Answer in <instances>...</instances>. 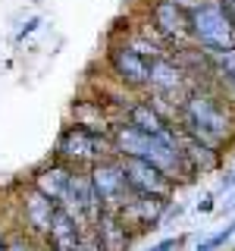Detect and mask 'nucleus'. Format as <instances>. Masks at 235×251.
Returning <instances> with one entry per match:
<instances>
[{
	"label": "nucleus",
	"instance_id": "nucleus-1",
	"mask_svg": "<svg viewBox=\"0 0 235 251\" xmlns=\"http://www.w3.org/2000/svg\"><path fill=\"white\" fill-rule=\"evenodd\" d=\"M176 126L185 135L226 151L235 138V104H229L216 88H191L176 113Z\"/></svg>",
	"mask_w": 235,
	"mask_h": 251
},
{
	"label": "nucleus",
	"instance_id": "nucleus-2",
	"mask_svg": "<svg viewBox=\"0 0 235 251\" xmlns=\"http://www.w3.org/2000/svg\"><path fill=\"white\" fill-rule=\"evenodd\" d=\"M110 138H113V148L116 154H125V157H141V160L154 163L160 173H166L176 185H188L194 182V173L191 167L185 163L182 151H179V145H169L163 135H151V132H141L135 126L129 123H113V129H110Z\"/></svg>",
	"mask_w": 235,
	"mask_h": 251
},
{
	"label": "nucleus",
	"instance_id": "nucleus-3",
	"mask_svg": "<svg viewBox=\"0 0 235 251\" xmlns=\"http://www.w3.org/2000/svg\"><path fill=\"white\" fill-rule=\"evenodd\" d=\"M116 148H113V138L110 132H94V129H85V126H63V132L53 141V160L66 163L72 170H91L97 160L104 157H113Z\"/></svg>",
	"mask_w": 235,
	"mask_h": 251
},
{
	"label": "nucleus",
	"instance_id": "nucleus-4",
	"mask_svg": "<svg viewBox=\"0 0 235 251\" xmlns=\"http://www.w3.org/2000/svg\"><path fill=\"white\" fill-rule=\"evenodd\" d=\"M188 41L204 50L235 47V25L219 0H198L188 10Z\"/></svg>",
	"mask_w": 235,
	"mask_h": 251
},
{
	"label": "nucleus",
	"instance_id": "nucleus-5",
	"mask_svg": "<svg viewBox=\"0 0 235 251\" xmlns=\"http://www.w3.org/2000/svg\"><path fill=\"white\" fill-rule=\"evenodd\" d=\"M104 66L110 82L122 85L132 94H144L147 91V78H151V60H144L132 44H125L122 38H113L104 53Z\"/></svg>",
	"mask_w": 235,
	"mask_h": 251
},
{
	"label": "nucleus",
	"instance_id": "nucleus-6",
	"mask_svg": "<svg viewBox=\"0 0 235 251\" xmlns=\"http://www.w3.org/2000/svg\"><path fill=\"white\" fill-rule=\"evenodd\" d=\"M16 223L19 229H25L35 242H44L47 239V229H50V220H53V210H57V201L47 198L44 192H38L31 182H25L16 195Z\"/></svg>",
	"mask_w": 235,
	"mask_h": 251
},
{
	"label": "nucleus",
	"instance_id": "nucleus-7",
	"mask_svg": "<svg viewBox=\"0 0 235 251\" xmlns=\"http://www.w3.org/2000/svg\"><path fill=\"white\" fill-rule=\"evenodd\" d=\"M88 176H91V185H94V192H97L100 207H104V210H119L122 204H125V198H129L132 188H129V182H125L119 154L97 160L88 170Z\"/></svg>",
	"mask_w": 235,
	"mask_h": 251
},
{
	"label": "nucleus",
	"instance_id": "nucleus-8",
	"mask_svg": "<svg viewBox=\"0 0 235 251\" xmlns=\"http://www.w3.org/2000/svg\"><path fill=\"white\" fill-rule=\"evenodd\" d=\"M119 163H122L125 182H129L132 192L151 195V198H166V201L176 198V182H172L166 173L157 170L154 163L141 160V157H125V154H119Z\"/></svg>",
	"mask_w": 235,
	"mask_h": 251
},
{
	"label": "nucleus",
	"instance_id": "nucleus-9",
	"mask_svg": "<svg viewBox=\"0 0 235 251\" xmlns=\"http://www.w3.org/2000/svg\"><path fill=\"white\" fill-rule=\"evenodd\" d=\"M144 22L160 35L166 47H179L188 41V10L172 0H154L144 13Z\"/></svg>",
	"mask_w": 235,
	"mask_h": 251
},
{
	"label": "nucleus",
	"instance_id": "nucleus-10",
	"mask_svg": "<svg viewBox=\"0 0 235 251\" xmlns=\"http://www.w3.org/2000/svg\"><path fill=\"white\" fill-rule=\"evenodd\" d=\"M57 204H60L63 210H69L75 220H82L85 226L94 223V220H97V214L104 210V207H100L97 192H94V185H91L88 170H72L69 185H66V192H63V198H60Z\"/></svg>",
	"mask_w": 235,
	"mask_h": 251
},
{
	"label": "nucleus",
	"instance_id": "nucleus-11",
	"mask_svg": "<svg viewBox=\"0 0 235 251\" xmlns=\"http://www.w3.org/2000/svg\"><path fill=\"white\" fill-rule=\"evenodd\" d=\"M166 198H151V195H138V192H129L125 204L119 207L122 220L129 223L132 232H147V229H160V220H163V210H166Z\"/></svg>",
	"mask_w": 235,
	"mask_h": 251
},
{
	"label": "nucleus",
	"instance_id": "nucleus-12",
	"mask_svg": "<svg viewBox=\"0 0 235 251\" xmlns=\"http://www.w3.org/2000/svg\"><path fill=\"white\" fill-rule=\"evenodd\" d=\"M94 235L100 239V245L104 251H129L132 248V239H135V232L129 229V223L122 220L119 210H100L97 220L88 223Z\"/></svg>",
	"mask_w": 235,
	"mask_h": 251
},
{
	"label": "nucleus",
	"instance_id": "nucleus-13",
	"mask_svg": "<svg viewBox=\"0 0 235 251\" xmlns=\"http://www.w3.org/2000/svg\"><path fill=\"white\" fill-rule=\"evenodd\" d=\"M179 151H182L185 163L191 167V173L198 179L207 176V173H213V170H219V163H223V151H216V148H210V145H204V141H198V138L185 135L182 129H179Z\"/></svg>",
	"mask_w": 235,
	"mask_h": 251
},
{
	"label": "nucleus",
	"instance_id": "nucleus-14",
	"mask_svg": "<svg viewBox=\"0 0 235 251\" xmlns=\"http://www.w3.org/2000/svg\"><path fill=\"white\" fill-rule=\"evenodd\" d=\"M69 176H72V167H66V163H60V160H44L41 167H38L35 173L28 176V182L38 188V192H44L47 198H53V201H60L63 198V192H66V185H69Z\"/></svg>",
	"mask_w": 235,
	"mask_h": 251
},
{
	"label": "nucleus",
	"instance_id": "nucleus-15",
	"mask_svg": "<svg viewBox=\"0 0 235 251\" xmlns=\"http://www.w3.org/2000/svg\"><path fill=\"white\" fill-rule=\"evenodd\" d=\"M85 223L82 220H75L69 210H63L57 204V210H53V220H50V229H47V245H50L53 251H72L78 235H82Z\"/></svg>",
	"mask_w": 235,
	"mask_h": 251
},
{
	"label": "nucleus",
	"instance_id": "nucleus-16",
	"mask_svg": "<svg viewBox=\"0 0 235 251\" xmlns=\"http://www.w3.org/2000/svg\"><path fill=\"white\" fill-rule=\"evenodd\" d=\"M122 123L135 126V129H141V132H151V135H160V132L169 126L166 116L147 100V94H138V98L122 110Z\"/></svg>",
	"mask_w": 235,
	"mask_h": 251
},
{
	"label": "nucleus",
	"instance_id": "nucleus-17",
	"mask_svg": "<svg viewBox=\"0 0 235 251\" xmlns=\"http://www.w3.org/2000/svg\"><path fill=\"white\" fill-rule=\"evenodd\" d=\"M210 69H213V85L229 104H235V47L223 50H207Z\"/></svg>",
	"mask_w": 235,
	"mask_h": 251
},
{
	"label": "nucleus",
	"instance_id": "nucleus-18",
	"mask_svg": "<svg viewBox=\"0 0 235 251\" xmlns=\"http://www.w3.org/2000/svg\"><path fill=\"white\" fill-rule=\"evenodd\" d=\"M35 248H38V242L25 229H19V226L6 229V251H35Z\"/></svg>",
	"mask_w": 235,
	"mask_h": 251
},
{
	"label": "nucleus",
	"instance_id": "nucleus-19",
	"mask_svg": "<svg viewBox=\"0 0 235 251\" xmlns=\"http://www.w3.org/2000/svg\"><path fill=\"white\" fill-rule=\"evenodd\" d=\"M72 251H104V245H100V239L94 235V229H91V226H85Z\"/></svg>",
	"mask_w": 235,
	"mask_h": 251
},
{
	"label": "nucleus",
	"instance_id": "nucleus-20",
	"mask_svg": "<svg viewBox=\"0 0 235 251\" xmlns=\"http://www.w3.org/2000/svg\"><path fill=\"white\" fill-rule=\"evenodd\" d=\"M188 242V235H169V239H160L154 242L147 251H182V245Z\"/></svg>",
	"mask_w": 235,
	"mask_h": 251
},
{
	"label": "nucleus",
	"instance_id": "nucleus-21",
	"mask_svg": "<svg viewBox=\"0 0 235 251\" xmlns=\"http://www.w3.org/2000/svg\"><path fill=\"white\" fill-rule=\"evenodd\" d=\"M182 214H185V207H182V204L169 201V204H166V210H163V220H160V226H169V223H176V220L182 217Z\"/></svg>",
	"mask_w": 235,
	"mask_h": 251
},
{
	"label": "nucleus",
	"instance_id": "nucleus-22",
	"mask_svg": "<svg viewBox=\"0 0 235 251\" xmlns=\"http://www.w3.org/2000/svg\"><path fill=\"white\" fill-rule=\"evenodd\" d=\"M194 210H198V214H213V210H216V195L207 192V195L198 201V207H194Z\"/></svg>",
	"mask_w": 235,
	"mask_h": 251
},
{
	"label": "nucleus",
	"instance_id": "nucleus-23",
	"mask_svg": "<svg viewBox=\"0 0 235 251\" xmlns=\"http://www.w3.org/2000/svg\"><path fill=\"white\" fill-rule=\"evenodd\" d=\"M232 188H235V167H229L219 179V192H232Z\"/></svg>",
	"mask_w": 235,
	"mask_h": 251
},
{
	"label": "nucleus",
	"instance_id": "nucleus-24",
	"mask_svg": "<svg viewBox=\"0 0 235 251\" xmlns=\"http://www.w3.org/2000/svg\"><path fill=\"white\" fill-rule=\"evenodd\" d=\"M38 25H41V19H38V16H31V19L25 22V25H22V31H19L16 38H19V41H25V38H28V35H31V31H35Z\"/></svg>",
	"mask_w": 235,
	"mask_h": 251
},
{
	"label": "nucleus",
	"instance_id": "nucleus-25",
	"mask_svg": "<svg viewBox=\"0 0 235 251\" xmlns=\"http://www.w3.org/2000/svg\"><path fill=\"white\" fill-rule=\"evenodd\" d=\"M226 195H229V198L223 201V207H216L223 217H226V214H235V188H232V192H226Z\"/></svg>",
	"mask_w": 235,
	"mask_h": 251
},
{
	"label": "nucleus",
	"instance_id": "nucleus-26",
	"mask_svg": "<svg viewBox=\"0 0 235 251\" xmlns=\"http://www.w3.org/2000/svg\"><path fill=\"white\" fill-rule=\"evenodd\" d=\"M223 3V10H226V16L232 19V25H235V0H219Z\"/></svg>",
	"mask_w": 235,
	"mask_h": 251
},
{
	"label": "nucleus",
	"instance_id": "nucleus-27",
	"mask_svg": "<svg viewBox=\"0 0 235 251\" xmlns=\"http://www.w3.org/2000/svg\"><path fill=\"white\" fill-rule=\"evenodd\" d=\"M172 3H179V6H185V10H191V6L198 3V0H172Z\"/></svg>",
	"mask_w": 235,
	"mask_h": 251
},
{
	"label": "nucleus",
	"instance_id": "nucleus-28",
	"mask_svg": "<svg viewBox=\"0 0 235 251\" xmlns=\"http://www.w3.org/2000/svg\"><path fill=\"white\" fill-rule=\"evenodd\" d=\"M0 251H6V229H0Z\"/></svg>",
	"mask_w": 235,
	"mask_h": 251
},
{
	"label": "nucleus",
	"instance_id": "nucleus-29",
	"mask_svg": "<svg viewBox=\"0 0 235 251\" xmlns=\"http://www.w3.org/2000/svg\"><path fill=\"white\" fill-rule=\"evenodd\" d=\"M35 251H50V248H47V242H38V248Z\"/></svg>",
	"mask_w": 235,
	"mask_h": 251
}]
</instances>
